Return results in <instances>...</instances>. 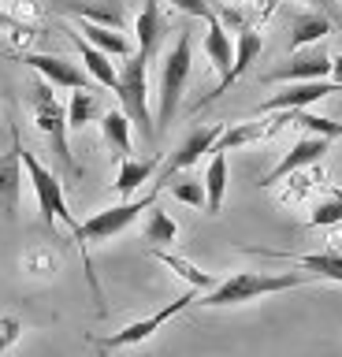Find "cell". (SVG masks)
<instances>
[{"label":"cell","instance_id":"26","mask_svg":"<svg viewBox=\"0 0 342 357\" xmlns=\"http://www.w3.org/2000/svg\"><path fill=\"white\" fill-rule=\"evenodd\" d=\"M264 134H272L268 123H238V127H224V134L216 138L212 149H235V145H249V142H257L264 138Z\"/></svg>","mask_w":342,"mask_h":357},{"label":"cell","instance_id":"25","mask_svg":"<svg viewBox=\"0 0 342 357\" xmlns=\"http://www.w3.org/2000/svg\"><path fill=\"white\" fill-rule=\"evenodd\" d=\"M101 119V105H97V97L90 93V89H75L71 93V105H68V127L79 130L86 127V123Z\"/></svg>","mask_w":342,"mask_h":357},{"label":"cell","instance_id":"1","mask_svg":"<svg viewBox=\"0 0 342 357\" xmlns=\"http://www.w3.org/2000/svg\"><path fill=\"white\" fill-rule=\"evenodd\" d=\"M313 272H235L227 275L224 283L208 287L205 298H197L194 305H205V309H224V305H242V301H253V298H264V294H283V290H294V287H305L313 283Z\"/></svg>","mask_w":342,"mask_h":357},{"label":"cell","instance_id":"18","mask_svg":"<svg viewBox=\"0 0 342 357\" xmlns=\"http://www.w3.org/2000/svg\"><path fill=\"white\" fill-rule=\"evenodd\" d=\"M134 38H138V52L141 56H157L160 49V38H164V19H160V4L157 0H146L138 11V22H134Z\"/></svg>","mask_w":342,"mask_h":357},{"label":"cell","instance_id":"30","mask_svg":"<svg viewBox=\"0 0 342 357\" xmlns=\"http://www.w3.org/2000/svg\"><path fill=\"white\" fill-rule=\"evenodd\" d=\"M157 257H160L164 264H171L175 272H179V275H182L190 287H197V290H201V287H216V283H212V275L201 272V268H194L190 261H179V257H168V253H157Z\"/></svg>","mask_w":342,"mask_h":357},{"label":"cell","instance_id":"2","mask_svg":"<svg viewBox=\"0 0 342 357\" xmlns=\"http://www.w3.org/2000/svg\"><path fill=\"white\" fill-rule=\"evenodd\" d=\"M146 67H149V56L141 52H130L123 71H119V82H116V97H119V108L130 116V127H134L146 142H157V123L149 116V86H146Z\"/></svg>","mask_w":342,"mask_h":357},{"label":"cell","instance_id":"23","mask_svg":"<svg viewBox=\"0 0 342 357\" xmlns=\"http://www.w3.org/2000/svg\"><path fill=\"white\" fill-rule=\"evenodd\" d=\"M153 175H157V160H134V156H123V160H119V175H116L119 197H130L141 183H149Z\"/></svg>","mask_w":342,"mask_h":357},{"label":"cell","instance_id":"19","mask_svg":"<svg viewBox=\"0 0 342 357\" xmlns=\"http://www.w3.org/2000/svg\"><path fill=\"white\" fill-rule=\"evenodd\" d=\"M60 8L71 11V15H79V19L104 22V26L123 30V4H119V0H63Z\"/></svg>","mask_w":342,"mask_h":357},{"label":"cell","instance_id":"5","mask_svg":"<svg viewBox=\"0 0 342 357\" xmlns=\"http://www.w3.org/2000/svg\"><path fill=\"white\" fill-rule=\"evenodd\" d=\"M190 63H194V41L190 33H179L175 49L168 52V60L160 67V130L168 127L179 112V100H182V89L190 82Z\"/></svg>","mask_w":342,"mask_h":357},{"label":"cell","instance_id":"20","mask_svg":"<svg viewBox=\"0 0 342 357\" xmlns=\"http://www.w3.org/2000/svg\"><path fill=\"white\" fill-rule=\"evenodd\" d=\"M205 52H208V60H212V67L219 71V78H224V75L231 71V63H235V41H231V33L224 30V22H219L216 15L208 19Z\"/></svg>","mask_w":342,"mask_h":357},{"label":"cell","instance_id":"28","mask_svg":"<svg viewBox=\"0 0 342 357\" xmlns=\"http://www.w3.org/2000/svg\"><path fill=\"white\" fill-rule=\"evenodd\" d=\"M335 223H342V190H331L309 216V227H335Z\"/></svg>","mask_w":342,"mask_h":357},{"label":"cell","instance_id":"27","mask_svg":"<svg viewBox=\"0 0 342 357\" xmlns=\"http://www.w3.org/2000/svg\"><path fill=\"white\" fill-rule=\"evenodd\" d=\"M141 238H146L149 245H168V242L179 238V223H175V220H171L164 208L153 205V212H149V223H146V231H141Z\"/></svg>","mask_w":342,"mask_h":357},{"label":"cell","instance_id":"9","mask_svg":"<svg viewBox=\"0 0 342 357\" xmlns=\"http://www.w3.org/2000/svg\"><path fill=\"white\" fill-rule=\"evenodd\" d=\"M19 194H23V138L12 127V149L0 153V216L15 220Z\"/></svg>","mask_w":342,"mask_h":357},{"label":"cell","instance_id":"8","mask_svg":"<svg viewBox=\"0 0 342 357\" xmlns=\"http://www.w3.org/2000/svg\"><path fill=\"white\" fill-rule=\"evenodd\" d=\"M197 301V287L194 290H186V294H179L175 301H168L164 309H157L153 317H146V320H138V324H127L123 331H116V335H108V339H97V346H104V350H119V346H134V342H146L153 331L160 328V324H168L171 317H179L182 309H190Z\"/></svg>","mask_w":342,"mask_h":357},{"label":"cell","instance_id":"24","mask_svg":"<svg viewBox=\"0 0 342 357\" xmlns=\"http://www.w3.org/2000/svg\"><path fill=\"white\" fill-rule=\"evenodd\" d=\"M331 33V22L324 15H316V11H309V15H297L294 19V33H290V49H305V45H313L320 38H327Z\"/></svg>","mask_w":342,"mask_h":357},{"label":"cell","instance_id":"15","mask_svg":"<svg viewBox=\"0 0 342 357\" xmlns=\"http://www.w3.org/2000/svg\"><path fill=\"white\" fill-rule=\"evenodd\" d=\"M253 253H264V257H283V261H294L297 268L313 272L316 279H331V283H342V253L335 250H324V253H275V250H253Z\"/></svg>","mask_w":342,"mask_h":357},{"label":"cell","instance_id":"22","mask_svg":"<svg viewBox=\"0 0 342 357\" xmlns=\"http://www.w3.org/2000/svg\"><path fill=\"white\" fill-rule=\"evenodd\" d=\"M101 138H104V145L119 156V160L130 156V116L123 108L104 112V116H101Z\"/></svg>","mask_w":342,"mask_h":357},{"label":"cell","instance_id":"6","mask_svg":"<svg viewBox=\"0 0 342 357\" xmlns=\"http://www.w3.org/2000/svg\"><path fill=\"white\" fill-rule=\"evenodd\" d=\"M23 172L30 175V183H34V194H38V205H41V220H45V227H56V220L68 223L71 231L79 227V220H75L71 208H68V197H63L60 175H52L49 167L26 149V145H23Z\"/></svg>","mask_w":342,"mask_h":357},{"label":"cell","instance_id":"4","mask_svg":"<svg viewBox=\"0 0 342 357\" xmlns=\"http://www.w3.org/2000/svg\"><path fill=\"white\" fill-rule=\"evenodd\" d=\"M157 205V190H153L149 197H138V201H130V197H123L119 205H112V208H101V212H93L90 220H79V227H75L71 234H75V242L82 245H90V242H108V238H116L119 231H127L130 223H134L146 208H153Z\"/></svg>","mask_w":342,"mask_h":357},{"label":"cell","instance_id":"34","mask_svg":"<svg viewBox=\"0 0 342 357\" xmlns=\"http://www.w3.org/2000/svg\"><path fill=\"white\" fill-rule=\"evenodd\" d=\"M305 4H335V0H305Z\"/></svg>","mask_w":342,"mask_h":357},{"label":"cell","instance_id":"14","mask_svg":"<svg viewBox=\"0 0 342 357\" xmlns=\"http://www.w3.org/2000/svg\"><path fill=\"white\" fill-rule=\"evenodd\" d=\"M257 56H261V33H257V30H242V33H238V45H235V63H231V71H227L224 78H219V86H216L205 100H201V105H208V100H216V97H224L227 89H231L242 75L249 71V63L257 60Z\"/></svg>","mask_w":342,"mask_h":357},{"label":"cell","instance_id":"12","mask_svg":"<svg viewBox=\"0 0 342 357\" xmlns=\"http://www.w3.org/2000/svg\"><path fill=\"white\" fill-rule=\"evenodd\" d=\"M331 63L335 60H331L327 52H320V49H313V52L297 49V56H290L283 67H275V71L264 75V82H309V78H327Z\"/></svg>","mask_w":342,"mask_h":357},{"label":"cell","instance_id":"29","mask_svg":"<svg viewBox=\"0 0 342 357\" xmlns=\"http://www.w3.org/2000/svg\"><path fill=\"white\" fill-rule=\"evenodd\" d=\"M171 190V197L175 201H182V205H194V208H205V178L201 183H194V178H182V183H168Z\"/></svg>","mask_w":342,"mask_h":357},{"label":"cell","instance_id":"17","mask_svg":"<svg viewBox=\"0 0 342 357\" xmlns=\"http://www.w3.org/2000/svg\"><path fill=\"white\" fill-rule=\"evenodd\" d=\"M208 167H205V212L216 216L224 208V197H227V153L224 149H208Z\"/></svg>","mask_w":342,"mask_h":357},{"label":"cell","instance_id":"31","mask_svg":"<svg viewBox=\"0 0 342 357\" xmlns=\"http://www.w3.org/2000/svg\"><path fill=\"white\" fill-rule=\"evenodd\" d=\"M168 4L175 11H186V15H194V19H212L216 11H212V0H168Z\"/></svg>","mask_w":342,"mask_h":357},{"label":"cell","instance_id":"32","mask_svg":"<svg viewBox=\"0 0 342 357\" xmlns=\"http://www.w3.org/2000/svg\"><path fill=\"white\" fill-rule=\"evenodd\" d=\"M19 331H23V324L15 317H0V354H8L19 339Z\"/></svg>","mask_w":342,"mask_h":357},{"label":"cell","instance_id":"11","mask_svg":"<svg viewBox=\"0 0 342 357\" xmlns=\"http://www.w3.org/2000/svg\"><path fill=\"white\" fill-rule=\"evenodd\" d=\"M327 149H331V138H327V134H305V138L294 142V149L261 178V186H275V183H283L286 175H294V172H302V167H309V164L324 160Z\"/></svg>","mask_w":342,"mask_h":357},{"label":"cell","instance_id":"7","mask_svg":"<svg viewBox=\"0 0 342 357\" xmlns=\"http://www.w3.org/2000/svg\"><path fill=\"white\" fill-rule=\"evenodd\" d=\"M219 134H224V123H208V127H194V130L182 138L179 149H175V153L168 156V160H164V167L157 172V186H153V190H164V186H168L171 178L179 175V172H186V167H194V164L201 160V156H205V153L216 145Z\"/></svg>","mask_w":342,"mask_h":357},{"label":"cell","instance_id":"3","mask_svg":"<svg viewBox=\"0 0 342 357\" xmlns=\"http://www.w3.org/2000/svg\"><path fill=\"white\" fill-rule=\"evenodd\" d=\"M49 78L45 82L34 86V119H38V130H45V138L52 145V156L60 160L63 175H79V164H75V156L68 149V108L56 100V93H52Z\"/></svg>","mask_w":342,"mask_h":357},{"label":"cell","instance_id":"16","mask_svg":"<svg viewBox=\"0 0 342 357\" xmlns=\"http://www.w3.org/2000/svg\"><path fill=\"white\" fill-rule=\"evenodd\" d=\"M71 41H75V49H79V56H82V63H86V71H90L93 82H101V86H108V89H116L119 71H116L112 56L101 52L97 45H90V41L82 38V33H75V30H71Z\"/></svg>","mask_w":342,"mask_h":357},{"label":"cell","instance_id":"10","mask_svg":"<svg viewBox=\"0 0 342 357\" xmlns=\"http://www.w3.org/2000/svg\"><path fill=\"white\" fill-rule=\"evenodd\" d=\"M331 93H342V86L335 78H309V82H290L286 89H279L275 97H268L261 105V112H290V108H309L313 100H324Z\"/></svg>","mask_w":342,"mask_h":357},{"label":"cell","instance_id":"13","mask_svg":"<svg viewBox=\"0 0 342 357\" xmlns=\"http://www.w3.org/2000/svg\"><path fill=\"white\" fill-rule=\"evenodd\" d=\"M26 63L34 67L41 78H49L52 86H63V89H90V71L63 56H49V52H30Z\"/></svg>","mask_w":342,"mask_h":357},{"label":"cell","instance_id":"21","mask_svg":"<svg viewBox=\"0 0 342 357\" xmlns=\"http://www.w3.org/2000/svg\"><path fill=\"white\" fill-rule=\"evenodd\" d=\"M79 33H82V38L90 41V45H97L101 52H108V56H119V60H127V56H130V41H127L116 26H104V22H90V19H82Z\"/></svg>","mask_w":342,"mask_h":357},{"label":"cell","instance_id":"33","mask_svg":"<svg viewBox=\"0 0 342 357\" xmlns=\"http://www.w3.org/2000/svg\"><path fill=\"white\" fill-rule=\"evenodd\" d=\"M0 26H4V30H19V22L8 15V11H0Z\"/></svg>","mask_w":342,"mask_h":357}]
</instances>
